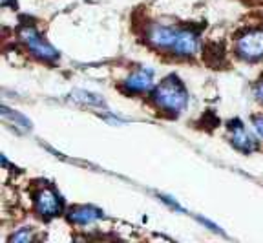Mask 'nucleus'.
<instances>
[{
  "label": "nucleus",
  "mask_w": 263,
  "mask_h": 243,
  "mask_svg": "<svg viewBox=\"0 0 263 243\" xmlns=\"http://www.w3.org/2000/svg\"><path fill=\"white\" fill-rule=\"evenodd\" d=\"M152 99L161 110L177 116L189 104V91L176 75H170L154 90Z\"/></svg>",
  "instance_id": "obj_1"
},
{
  "label": "nucleus",
  "mask_w": 263,
  "mask_h": 243,
  "mask_svg": "<svg viewBox=\"0 0 263 243\" xmlns=\"http://www.w3.org/2000/svg\"><path fill=\"white\" fill-rule=\"evenodd\" d=\"M18 39L28 46V50L31 51L35 57L42 59V61H57L59 59L57 50H55L51 44H48L33 26H28V24L21 26V28H18Z\"/></svg>",
  "instance_id": "obj_2"
},
{
  "label": "nucleus",
  "mask_w": 263,
  "mask_h": 243,
  "mask_svg": "<svg viewBox=\"0 0 263 243\" xmlns=\"http://www.w3.org/2000/svg\"><path fill=\"white\" fill-rule=\"evenodd\" d=\"M236 53L245 61H258L263 57V29L245 31L236 42Z\"/></svg>",
  "instance_id": "obj_3"
},
{
  "label": "nucleus",
  "mask_w": 263,
  "mask_h": 243,
  "mask_svg": "<svg viewBox=\"0 0 263 243\" xmlns=\"http://www.w3.org/2000/svg\"><path fill=\"white\" fill-rule=\"evenodd\" d=\"M35 209L46 219H51L62 212V199L57 194V190L51 186H42L35 194Z\"/></svg>",
  "instance_id": "obj_4"
},
{
  "label": "nucleus",
  "mask_w": 263,
  "mask_h": 243,
  "mask_svg": "<svg viewBox=\"0 0 263 243\" xmlns=\"http://www.w3.org/2000/svg\"><path fill=\"white\" fill-rule=\"evenodd\" d=\"M177 31H179V29L172 28V26L154 24L148 28L146 39H148V42H152L154 46H157L161 50H172L174 41H176V37H177Z\"/></svg>",
  "instance_id": "obj_5"
},
{
  "label": "nucleus",
  "mask_w": 263,
  "mask_h": 243,
  "mask_svg": "<svg viewBox=\"0 0 263 243\" xmlns=\"http://www.w3.org/2000/svg\"><path fill=\"white\" fill-rule=\"evenodd\" d=\"M197 44H199V41H197L196 31H192V29H179L170 51L179 55V57H189V55H194L197 51Z\"/></svg>",
  "instance_id": "obj_6"
},
{
  "label": "nucleus",
  "mask_w": 263,
  "mask_h": 243,
  "mask_svg": "<svg viewBox=\"0 0 263 243\" xmlns=\"http://www.w3.org/2000/svg\"><path fill=\"white\" fill-rule=\"evenodd\" d=\"M154 81V70L150 68H139V70L132 71L128 79L124 81V90L130 94H143L152 86Z\"/></svg>",
  "instance_id": "obj_7"
},
{
  "label": "nucleus",
  "mask_w": 263,
  "mask_h": 243,
  "mask_svg": "<svg viewBox=\"0 0 263 243\" xmlns=\"http://www.w3.org/2000/svg\"><path fill=\"white\" fill-rule=\"evenodd\" d=\"M230 132H232V144L236 148L241 150L245 154H251L252 150L258 148V143L254 141V137L247 132V128L243 126L241 121H230Z\"/></svg>",
  "instance_id": "obj_8"
},
{
  "label": "nucleus",
  "mask_w": 263,
  "mask_h": 243,
  "mask_svg": "<svg viewBox=\"0 0 263 243\" xmlns=\"http://www.w3.org/2000/svg\"><path fill=\"white\" fill-rule=\"evenodd\" d=\"M103 218V210H99L97 207L91 205H81L73 207L68 214V219L75 225H90V223L97 221V219Z\"/></svg>",
  "instance_id": "obj_9"
},
{
  "label": "nucleus",
  "mask_w": 263,
  "mask_h": 243,
  "mask_svg": "<svg viewBox=\"0 0 263 243\" xmlns=\"http://www.w3.org/2000/svg\"><path fill=\"white\" fill-rule=\"evenodd\" d=\"M2 114H4V119H11V123L15 124V126H21L22 130H29V121L26 119L24 116H21V114H16V111H11L8 110V108H2Z\"/></svg>",
  "instance_id": "obj_10"
},
{
  "label": "nucleus",
  "mask_w": 263,
  "mask_h": 243,
  "mask_svg": "<svg viewBox=\"0 0 263 243\" xmlns=\"http://www.w3.org/2000/svg\"><path fill=\"white\" fill-rule=\"evenodd\" d=\"M73 99L81 101V103H86V104H93V106H104L101 97H97V95H93V94H88V91H73Z\"/></svg>",
  "instance_id": "obj_11"
},
{
  "label": "nucleus",
  "mask_w": 263,
  "mask_h": 243,
  "mask_svg": "<svg viewBox=\"0 0 263 243\" xmlns=\"http://www.w3.org/2000/svg\"><path fill=\"white\" fill-rule=\"evenodd\" d=\"M11 241L15 243H26V241H31L33 239V234H31V229H21L18 232H15V234H11Z\"/></svg>",
  "instance_id": "obj_12"
},
{
  "label": "nucleus",
  "mask_w": 263,
  "mask_h": 243,
  "mask_svg": "<svg viewBox=\"0 0 263 243\" xmlns=\"http://www.w3.org/2000/svg\"><path fill=\"white\" fill-rule=\"evenodd\" d=\"M197 221L201 223V225H205V227H209L210 231L212 232H221V229H219L216 223H212V221H209V219H205V218H197Z\"/></svg>",
  "instance_id": "obj_13"
},
{
  "label": "nucleus",
  "mask_w": 263,
  "mask_h": 243,
  "mask_svg": "<svg viewBox=\"0 0 263 243\" xmlns=\"http://www.w3.org/2000/svg\"><path fill=\"white\" fill-rule=\"evenodd\" d=\"M254 128H256V132H258L259 137H263V117H254Z\"/></svg>",
  "instance_id": "obj_14"
},
{
  "label": "nucleus",
  "mask_w": 263,
  "mask_h": 243,
  "mask_svg": "<svg viewBox=\"0 0 263 243\" xmlns=\"http://www.w3.org/2000/svg\"><path fill=\"white\" fill-rule=\"evenodd\" d=\"M254 91H256V97H258V101H261V103H263V79L259 81L258 84H256Z\"/></svg>",
  "instance_id": "obj_15"
},
{
  "label": "nucleus",
  "mask_w": 263,
  "mask_h": 243,
  "mask_svg": "<svg viewBox=\"0 0 263 243\" xmlns=\"http://www.w3.org/2000/svg\"><path fill=\"white\" fill-rule=\"evenodd\" d=\"M8 4H11V6H15V0H2V8H6Z\"/></svg>",
  "instance_id": "obj_16"
}]
</instances>
